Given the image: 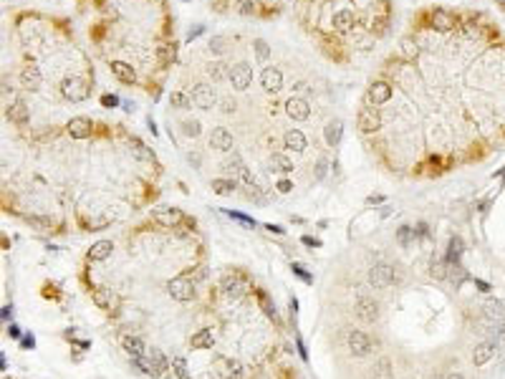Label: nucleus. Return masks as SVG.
<instances>
[{"label":"nucleus","instance_id":"obj_1","mask_svg":"<svg viewBox=\"0 0 505 379\" xmlns=\"http://www.w3.org/2000/svg\"><path fill=\"white\" fill-rule=\"evenodd\" d=\"M131 364H134L141 374L154 376V379L164 376V371L170 369V364H167V359H164V354H162L159 349H147L144 356H131Z\"/></svg>","mask_w":505,"mask_h":379},{"label":"nucleus","instance_id":"obj_2","mask_svg":"<svg viewBox=\"0 0 505 379\" xmlns=\"http://www.w3.org/2000/svg\"><path fill=\"white\" fill-rule=\"evenodd\" d=\"M356 124H359V132L364 137H372L382 129L384 119H382V109L379 106H372V104H364L356 114Z\"/></svg>","mask_w":505,"mask_h":379},{"label":"nucleus","instance_id":"obj_3","mask_svg":"<svg viewBox=\"0 0 505 379\" xmlns=\"http://www.w3.org/2000/svg\"><path fill=\"white\" fill-rule=\"evenodd\" d=\"M61 94H63L66 101L79 104V101L89 99L91 86H89V81H84V79H79V76H68V79H63V84H61Z\"/></svg>","mask_w":505,"mask_h":379},{"label":"nucleus","instance_id":"obj_4","mask_svg":"<svg viewBox=\"0 0 505 379\" xmlns=\"http://www.w3.org/2000/svg\"><path fill=\"white\" fill-rule=\"evenodd\" d=\"M392 94H394V86L384 79H377L369 84V91H367V101L364 104H372V106H384L387 101H392Z\"/></svg>","mask_w":505,"mask_h":379},{"label":"nucleus","instance_id":"obj_5","mask_svg":"<svg viewBox=\"0 0 505 379\" xmlns=\"http://www.w3.org/2000/svg\"><path fill=\"white\" fill-rule=\"evenodd\" d=\"M427 21H429V28L432 31H440V33H447L457 26V16L445 11V8H435L427 13Z\"/></svg>","mask_w":505,"mask_h":379},{"label":"nucleus","instance_id":"obj_6","mask_svg":"<svg viewBox=\"0 0 505 379\" xmlns=\"http://www.w3.org/2000/svg\"><path fill=\"white\" fill-rule=\"evenodd\" d=\"M346 346L351 354L356 356H369L372 354V339L364 334V331H356V329H349L346 331Z\"/></svg>","mask_w":505,"mask_h":379},{"label":"nucleus","instance_id":"obj_7","mask_svg":"<svg viewBox=\"0 0 505 379\" xmlns=\"http://www.w3.org/2000/svg\"><path fill=\"white\" fill-rule=\"evenodd\" d=\"M190 99H192V104L197 106V109H212L215 106V101H218V96H215V89L212 86H207V84H195L192 86V91H190Z\"/></svg>","mask_w":505,"mask_h":379},{"label":"nucleus","instance_id":"obj_8","mask_svg":"<svg viewBox=\"0 0 505 379\" xmlns=\"http://www.w3.org/2000/svg\"><path fill=\"white\" fill-rule=\"evenodd\" d=\"M167 293H170L175 301H192L195 296V283L190 278H172L170 283H167Z\"/></svg>","mask_w":505,"mask_h":379},{"label":"nucleus","instance_id":"obj_9","mask_svg":"<svg viewBox=\"0 0 505 379\" xmlns=\"http://www.w3.org/2000/svg\"><path fill=\"white\" fill-rule=\"evenodd\" d=\"M228 79H230L233 89L245 91V89L250 86V81H253V69H250L248 64H235V66L228 69Z\"/></svg>","mask_w":505,"mask_h":379},{"label":"nucleus","instance_id":"obj_10","mask_svg":"<svg viewBox=\"0 0 505 379\" xmlns=\"http://www.w3.org/2000/svg\"><path fill=\"white\" fill-rule=\"evenodd\" d=\"M369 283L374 288H387L394 283V268L387 266V263H374L369 268Z\"/></svg>","mask_w":505,"mask_h":379},{"label":"nucleus","instance_id":"obj_11","mask_svg":"<svg viewBox=\"0 0 505 379\" xmlns=\"http://www.w3.org/2000/svg\"><path fill=\"white\" fill-rule=\"evenodd\" d=\"M356 313H359V319H362V321H367V324H374V321L379 319V306H377V301H374L372 296H367V293H359V298H356Z\"/></svg>","mask_w":505,"mask_h":379},{"label":"nucleus","instance_id":"obj_12","mask_svg":"<svg viewBox=\"0 0 505 379\" xmlns=\"http://www.w3.org/2000/svg\"><path fill=\"white\" fill-rule=\"evenodd\" d=\"M260 84H263V89H265L268 94H278V91L283 89V74H280V69L265 66V69L260 71Z\"/></svg>","mask_w":505,"mask_h":379},{"label":"nucleus","instance_id":"obj_13","mask_svg":"<svg viewBox=\"0 0 505 379\" xmlns=\"http://www.w3.org/2000/svg\"><path fill=\"white\" fill-rule=\"evenodd\" d=\"M6 116H8L13 124H18V127H26V124L31 121V111H28V106H26L23 99H13V101L8 104V109H6Z\"/></svg>","mask_w":505,"mask_h":379},{"label":"nucleus","instance_id":"obj_14","mask_svg":"<svg viewBox=\"0 0 505 379\" xmlns=\"http://www.w3.org/2000/svg\"><path fill=\"white\" fill-rule=\"evenodd\" d=\"M66 132H68L74 139H86V137H91V132H94V124H91V119H89V116H74V119H68V124H66Z\"/></svg>","mask_w":505,"mask_h":379},{"label":"nucleus","instance_id":"obj_15","mask_svg":"<svg viewBox=\"0 0 505 379\" xmlns=\"http://www.w3.org/2000/svg\"><path fill=\"white\" fill-rule=\"evenodd\" d=\"M354 26H356V18H354V13H351L349 8L336 11L333 18H331V28H333L336 33H349V31H354Z\"/></svg>","mask_w":505,"mask_h":379},{"label":"nucleus","instance_id":"obj_16","mask_svg":"<svg viewBox=\"0 0 505 379\" xmlns=\"http://www.w3.org/2000/svg\"><path fill=\"white\" fill-rule=\"evenodd\" d=\"M285 111H288V116L296 119V121H303V119L311 116V106H308V101H306V99H298V96H293V99L285 101Z\"/></svg>","mask_w":505,"mask_h":379},{"label":"nucleus","instance_id":"obj_17","mask_svg":"<svg viewBox=\"0 0 505 379\" xmlns=\"http://www.w3.org/2000/svg\"><path fill=\"white\" fill-rule=\"evenodd\" d=\"M152 215H154V220H157L162 228H175V225L182 220V213H180L177 208H157Z\"/></svg>","mask_w":505,"mask_h":379},{"label":"nucleus","instance_id":"obj_18","mask_svg":"<svg viewBox=\"0 0 505 379\" xmlns=\"http://www.w3.org/2000/svg\"><path fill=\"white\" fill-rule=\"evenodd\" d=\"M21 84H23L26 91H38L41 84H43L41 69H36V66H26V69H21Z\"/></svg>","mask_w":505,"mask_h":379},{"label":"nucleus","instance_id":"obj_19","mask_svg":"<svg viewBox=\"0 0 505 379\" xmlns=\"http://www.w3.org/2000/svg\"><path fill=\"white\" fill-rule=\"evenodd\" d=\"M399 56L404 58V61H417L419 56H422V48H419V41L414 38V36H407V38H402V43H399Z\"/></svg>","mask_w":505,"mask_h":379},{"label":"nucleus","instance_id":"obj_20","mask_svg":"<svg viewBox=\"0 0 505 379\" xmlns=\"http://www.w3.org/2000/svg\"><path fill=\"white\" fill-rule=\"evenodd\" d=\"M111 74L121 81V84H136V71L131 69V64L126 61H111Z\"/></svg>","mask_w":505,"mask_h":379},{"label":"nucleus","instance_id":"obj_21","mask_svg":"<svg viewBox=\"0 0 505 379\" xmlns=\"http://www.w3.org/2000/svg\"><path fill=\"white\" fill-rule=\"evenodd\" d=\"M210 144L212 149H220V152H230L233 149V134L223 127H215L212 134H210Z\"/></svg>","mask_w":505,"mask_h":379},{"label":"nucleus","instance_id":"obj_22","mask_svg":"<svg viewBox=\"0 0 505 379\" xmlns=\"http://www.w3.org/2000/svg\"><path fill=\"white\" fill-rule=\"evenodd\" d=\"M220 286H223V291H225V296H230V298H238V296H243L245 291H248V286L238 278V276H223V281H220Z\"/></svg>","mask_w":505,"mask_h":379},{"label":"nucleus","instance_id":"obj_23","mask_svg":"<svg viewBox=\"0 0 505 379\" xmlns=\"http://www.w3.org/2000/svg\"><path fill=\"white\" fill-rule=\"evenodd\" d=\"M283 144H285V149H293V152H303L306 149V134L301 132V129H288L285 134H283Z\"/></svg>","mask_w":505,"mask_h":379},{"label":"nucleus","instance_id":"obj_24","mask_svg":"<svg viewBox=\"0 0 505 379\" xmlns=\"http://www.w3.org/2000/svg\"><path fill=\"white\" fill-rule=\"evenodd\" d=\"M495 341H482V344H477L475 346V351H472V364L475 366H482L485 361H490L492 359V354H495Z\"/></svg>","mask_w":505,"mask_h":379},{"label":"nucleus","instance_id":"obj_25","mask_svg":"<svg viewBox=\"0 0 505 379\" xmlns=\"http://www.w3.org/2000/svg\"><path fill=\"white\" fill-rule=\"evenodd\" d=\"M121 346H124V351L129 354V356H144L147 354V349H144V341L139 339V336H121Z\"/></svg>","mask_w":505,"mask_h":379},{"label":"nucleus","instance_id":"obj_26","mask_svg":"<svg viewBox=\"0 0 505 379\" xmlns=\"http://www.w3.org/2000/svg\"><path fill=\"white\" fill-rule=\"evenodd\" d=\"M341 119H333V121H328L326 124V129H323V137H326V144L328 147H336L341 142Z\"/></svg>","mask_w":505,"mask_h":379},{"label":"nucleus","instance_id":"obj_27","mask_svg":"<svg viewBox=\"0 0 505 379\" xmlns=\"http://www.w3.org/2000/svg\"><path fill=\"white\" fill-rule=\"evenodd\" d=\"M111 250H114V245L109 240H99V243H94L89 248V261H104V258L111 256Z\"/></svg>","mask_w":505,"mask_h":379},{"label":"nucleus","instance_id":"obj_28","mask_svg":"<svg viewBox=\"0 0 505 379\" xmlns=\"http://www.w3.org/2000/svg\"><path fill=\"white\" fill-rule=\"evenodd\" d=\"M270 169H275L280 174H288V172H293V162L283 152H275V154H270Z\"/></svg>","mask_w":505,"mask_h":379},{"label":"nucleus","instance_id":"obj_29","mask_svg":"<svg viewBox=\"0 0 505 379\" xmlns=\"http://www.w3.org/2000/svg\"><path fill=\"white\" fill-rule=\"evenodd\" d=\"M460 256H462V240L457 238V235H452L450 238V245H447V263L450 266H460Z\"/></svg>","mask_w":505,"mask_h":379},{"label":"nucleus","instance_id":"obj_30","mask_svg":"<svg viewBox=\"0 0 505 379\" xmlns=\"http://www.w3.org/2000/svg\"><path fill=\"white\" fill-rule=\"evenodd\" d=\"M485 321H497V324H502V321H505V306H502L500 301H490V303L485 306Z\"/></svg>","mask_w":505,"mask_h":379},{"label":"nucleus","instance_id":"obj_31","mask_svg":"<svg viewBox=\"0 0 505 379\" xmlns=\"http://www.w3.org/2000/svg\"><path fill=\"white\" fill-rule=\"evenodd\" d=\"M170 106H172V109H180V111H185V109H190V106H192V99H190L185 91H172V94H170Z\"/></svg>","mask_w":505,"mask_h":379},{"label":"nucleus","instance_id":"obj_32","mask_svg":"<svg viewBox=\"0 0 505 379\" xmlns=\"http://www.w3.org/2000/svg\"><path fill=\"white\" fill-rule=\"evenodd\" d=\"M131 154L136 157V159H141V162H152L154 159V152L152 149H147L136 137H131Z\"/></svg>","mask_w":505,"mask_h":379},{"label":"nucleus","instance_id":"obj_33","mask_svg":"<svg viewBox=\"0 0 505 379\" xmlns=\"http://www.w3.org/2000/svg\"><path fill=\"white\" fill-rule=\"evenodd\" d=\"M94 303H96L99 308H111V303H116V298L111 296L109 288H96V291H94Z\"/></svg>","mask_w":505,"mask_h":379},{"label":"nucleus","instance_id":"obj_34","mask_svg":"<svg viewBox=\"0 0 505 379\" xmlns=\"http://www.w3.org/2000/svg\"><path fill=\"white\" fill-rule=\"evenodd\" d=\"M225 172H230V174H243L245 172V164H243V159H240V154L238 152H233L228 159H225Z\"/></svg>","mask_w":505,"mask_h":379},{"label":"nucleus","instance_id":"obj_35","mask_svg":"<svg viewBox=\"0 0 505 379\" xmlns=\"http://www.w3.org/2000/svg\"><path fill=\"white\" fill-rule=\"evenodd\" d=\"M190 344H192V349H210L212 346V334L205 329V331H197L192 339H190Z\"/></svg>","mask_w":505,"mask_h":379},{"label":"nucleus","instance_id":"obj_36","mask_svg":"<svg viewBox=\"0 0 505 379\" xmlns=\"http://www.w3.org/2000/svg\"><path fill=\"white\" fill-rule=\"evenodd\" d=\"M172 371L177 374V379H192V376H190V369H187V361H185V356H175V359H172Z\"/></svg>","mask_w":505,"mask_h":379},{"label":"nucleus","instance_id":"obj_37","mask_svg":"<svg viewBox=\"0 0 505 379\" xmlns=\"http://www.w3.org/2000/svg\"><path fill=\"white\" fill-rule=\"evenodd\" d=\"M235 187H238L235 179H212V190H215L218 195H230Z\"/></svg>","mask_w":505,"mask_h":379},{"label":"nucleus","instance_id":"obj_38","mask_svg":"<svg viewBox=\"0 0 505 379\" xmlns=\"http://www.w3.org/2000/svg\"><path fill=\"white\" fill-rule=\"evenodd\" d=\"M447 271H450V263H447V261H432V266H429V273H432V278H437V281L447 278Z\"/></svg>","mask_w":505,"mask_h":379},{"label":"nucleus","instance_id":"obj_39","mask_svg":"<svg viewBox=\"0 0 505 379\" xmlns=\"http://www.w3.org/2000/svg\"><path fill=\"white\" fill-rule=\"evenodd\" d=\"M225 46H228V38H225V36H215V38H210V43H207V48H210L212 53H225Z\"/></svg>","mask_w":505,"mask_h":379},{"label":"nucleus","instance_id":"obj_40","mask_svg":"<svg viewBox=\"0 0 505 379\" xmlns=\"http://www.w3.org/2000/svg\"><path fill=\"white\" fill-rule=\"evenodd\" d=\"M374 371H377V376L389 379V374H392V361H389V359H379L377 366H374Z\"/></svg>","mask_w":505,"mask_h":379},{"label":"nucleus","instance_id":"obj_41","mask_svg":"<svg viewBox=\"0 0 505 379\" xmlns=\"http://www.w3.org/2000/svg\"><path fill=\"white\" fill-rule=\"evenodd\" d=\"M243 376V364L238 359H230L228 361V379H240Z\"/></svg>","mask_w":505,"mask_h":379},{"label":"nucleus","instance_id":"obj_42","mask_svg":"<svg viewBox=\"0 0 505 379\" xmlns=\"http://www.w3.org/2000/svg\"><path fill=\"white\" fill-rule=\"evenodd\" d=\"M253 46H255V56H258L260 61H265V58L270 56V51H268V43H265L263 38H255V41H253Z\"/></svg>","mask_w":505,"mask_h":379},{"label":"nucleus","instance_id":"obj_43","mask_svg":"<svg viewBox=\"0 0 505 379\" xmlns=\"http://www.w3.org/2000/svg\"><path fill=\"white\" fill-rule=\"evenodd\" d=\"M412 238H414V230L412 228H399V233H397V240H399V245H409L412 243Z\"/></svg>","mask_w":505,"mask_h":379},{"label":"nucleus","instance_id":"obj_44","mask_svg":"<svg viewBox=\"0 0 505 379\" xmlns=\"http://www.w3.org/2000/svg\"><path fill=\"white\" fill-rule=\"evenodd\" d=\"M492 341H495L497 349H505V324H500V329L492 334Z\"/></svg>","mask_w":505,"mask_h":379},{"label":"nucleus","instance_id":"obj_45","mask_svg":"<svg viewBox=\"0 0 505 379\" xmlns=\"http://www.w3.org/2000/svg\"><path fill=\"white\" fill-rule=\"evenodd\" d=\"M31 225H36V228H51V220L48 218H38V215H28L26 218Z\"/></svg>","mask_w":505,"mask_h":379},{"label":"nucleus","instance_id":"obj_46","mask_svg":"<svg viewBox=\"0 0 505 379\" xmlns=\"http://www.w3.org/2000/svg\"><path fill=\"white\" fill-rule=\"evenodd\" d=\"M293 273H296V276H298L303 283H311V281H313V278H311V273H308L303 266H298V263H293Z\"/></svg>","mask_w":505,"mask_h":379},{"label":"nucleus","instance_id":"obj_47","mask_svg":"<svg viewBox=\"0 0 505 379\" xmlns=\"http://www.w3.org/2000/svg\"><path fill=\"white\" fill-rule=\"evenodd\" d=\"M228 215H230V218H233V220H238V223H243V225H248V228H253V225H255V220H253V218H245V215H240V213H233V210H230V213H228Z\"/></svg>","mask_w":505,"mask_h":379},{"label":"nucleus","instance_id":"obj_48","mask_svg":"<svg viewBox=\"0 0 505 379\" xmlns=\"http://www.w3.org/2000/svg\"><path fill=\"white\" fill-rule=\"evenodd\" d=\"M101 104H104V106H116L119 99H116L114 94H104V96H101Z\"/></svg>","mask_w":505,"mask_h":379},{"label":"nucleus","instance_id":"obj_49","mask_svg":"<svg viewBox=\"0 0 505 379\" xmlns=\"http://www.w3.org/2000/svg\"><path fill=\"white\" fill-rule=\"evenodd\" d=\"M278 190H280V193H291V190H293V184H291L288 179H280V182H278Z\"/></svg>","mask_w":505,"mask_h":379},{"label":"nucleus","instance_id":"obj_50","mask_svg":"<svg viewBox=\"0 0 505 379\" xmlns=\"http://www.w3.org/2000/svg\"><path fill=\"white\" fill-rule=\"evenodd\" d=\"M303 245H313V248H318L321 240H316V238H311V235H303Z\"/></svg>","mask_w":505,"mask_h":379},{"label":"nucleus","instance_id":"obj_51","mask_svg":"<svg viewBox=\"0 0 505 379\" xmlns=\"http://www.w3.org/2000/svg\"><path fill=\"white\" fill-rule=\"evenodd\" d=\"M323 172H326V162L318 159V164H316V177H323Z\"/></svg>","mask_w":505,"mask_h":379},{"label":"nucleus","instance_id":"obj_52","mask_svg":"<svg viewBox=\"0 0 505 379\" xmlns=\"http://www.w3.org/2000/svg\"><path fill=\"white\" fill-rule=\"evenodd\" d=\"M23 346H26V349H33V346H36V339H33L31 334H28V336H23Z\"/></svg>","mask_w":505,"mask_h":379},{"label":"nucleus","instance_id":"obj_53","mask_svg":"<svg viewBox=\"0 0 505 379\" xmlns=\"http://www.w3.org/2000/svg\"><path fill=\"white\" fill-rule=\"evenodd\" d=\"M8 334H11L13 339H18V336H21V329H18L16 324H11V326H8Z\"/></svg>","mask_w":505,"mask_h":379},{"label":"nucleus","instance_id":"obj_54","mask_svg":"<svg viewBox=\"0 0 505 379\" xmlns=\"http://www.w3.org/2000/svg\"><path fill=\"white\" fill-rule=\"evenodd\" d=\"M382 200H384L382 195H372V198H367V203H369V205H379Z\"/></svg>","mask_w":505,"mask_h":379},{"label":"nucleus","instance_id":"obj_55","mask_svg":"<svg viewBox=\"0 0 505 379\" xmlns=\"http://www.w3.org/2000/svg\"><path fill=\"white\" fill-rule=\"evenodd\" d=\"M265 230H270V233H275V235H280V233H283V228H280V225H265Z\"/></svg>","mask_w":505,"mask_h":379},{"label":"nucleus","instance_id":"obj_56","mask_svg":"<svg viewBox=\"0 0 505 379\" xmlns=\"http://www.w3.org/2000/svg\"><path fill=\"white\" fill-rule=\"evenodd\" d=\"M475 286H477L480 291H490V286H487L485 281H480V278H475Z\"/></svg>","mask_w":505,"mask_h":379},{"label":"nucleus","instance_id":"obj_57","mask_svg":"<svg viewBox=\"0 0 505 379\" xmlns=\"http://www.w3.org/2000/svg\"><path fill=\"white\" fill-rule=\"evenodd\" d=\"M296 346H298V351H301V356H303V359H306V356H308V354H306V346H303V341H301V339H296Z\"/></svg>","mask_w":505,"mask_h":379},{"label":"nucleus","instance_id":"obj_58","mask_svg":"<svg viewBox=\"0 0 505 379\" xmlns=\"http://www.w3.org/2000/svg\"><path fill=\"white\" fill-rule=\"evenodd\" d=\"M445 379H465V376H462V374H460V371H450V374H447V376H445Z\"/></svg>","mask_w":505,"mask_h":379},{"label":"nucleus","instance_id":"obj_59","mask_svg":"<svg viewBox=\"0 0 505 379\" xmlns=\"http://www.w3.org/2000/svg\"><path fill=\"white\" fill-rule=\"evenodd\" d=\"M200 33H202V28H195V31H190V36H187V38H190V41H192V38H197V36H200Z\"/></svg>","mask_w":505,"mask_h":379},{"label":"nucleus","instance_id":"obj_60","mask_svg":"<svg viewBox=\"0 0 505 379\" xmlns=\"http://www.w3.org/2000/svg\"><path fill=\"white\" fill-rule=\"evenodd\" d=\"M200 379H215V376H210V374H202V376H200Z\"/></svg>","mask_w":505,"mask_h":379}]
</instances>
